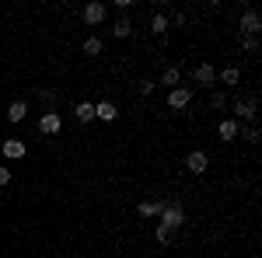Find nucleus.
Instances as JSON below:
<instances>
[{
	"label": "nucleus",
	"mask_w": 262,
	"mask_h": 258,
	"mask_svg": "<svg viewBox=\"0 0 262 258\" xmlns=\"http://www.w3.org/2000/svg\"><path fill=\"white\" fill-rule=\"evenodd\" d=\"M154 238H158V244H171V241H175V230L164 227V223H158V227H154Z\"/></svg>",
	"instance_id": "f3484780"
},
{
	"label": "nucleus",
	"mask_w": 262,
	"mask_h": 258,
	"mask_svg": "<svg viewBox=\"0 0 262 258\" xmlns=\"http://www.w3.org/2000/svg\"><path fill=\"white\" fill-rule=\"evenodd\" d=\"M234 115L238 119H248V122H255V98H245L234 105Z\"/></svg>",
	"instance_id": "f8f14e48"
},
{
	"label": "nucleus",
	"mask_w": 262,
	"mask_h": 258,
	"mask_svg": "<svg viewBox=\"0 0 262 258\" xmlns=\"http://www.w3.org/2000/svg\"><path fill=\"white\" fill-rule=\"evenodd\" d=\"M164 202H168V199H158V202H154V199H143L137 209H140V217H161Z\"/></svg>",
	"instance_id": "9d476101"
},
{
	"label": "nucleus",
	"mask_w": 262,
	"mask_h": 258,
	"mask_svg": "<svg viewBox=\"0 0 262 258\" xmlns=\"http://www.w3.org/2000/svg\"><path fill=\"white\" fill-rule=\"evenodd\" d=\"M185 168H189V171H192V175H203V171H206V168H210V157H206V154H203V150H192V154H189V157H185Z\"/></svg>",
	"instance_id": "423d86ee"
},
{
	"label": "nucleus",
	"mask_w": 262,
	"mask_h": 258,
	"mask_svg": "<svg viewBox=\"0 0 262 258\" xmlns=\"http://www.w3.org/2000/svg\"><path fill=\"white\" fill-rule=\"evenodd\" d=\"M84 53H88V56H101V39L98 35H91V39L84 42Z\"/></svg>",
	"instance_id": "6ab92c4d"
},
{
	"label": "nucleus",
	"mask_w": 262,
	"mask_h": 258,
	"mask_svg": "<svg viewBox=\"0 0 262 258\" xmlns=\"http://www.w3.org/2000/svg\"><path fill=\"white\" fill-rule=\"evenodd\" d=\"M238 136H242V139H248V143H255V139H259V126L252 122L248 129H238Z\"/></svg>",
	"instance_id": "412c9836"
},
{
	"label": "nucleus",
	"mask_w": 262,
	"mask_h": 258,
	"mask_svg": "<svg viewBox=\"0 0 262 258\" xmlns=\"http://www.w3.org/2000/svg\"><path fill=\"white\" fill-rule=\"evenodd\" d=\"M210 105H213V108H224V105H227V98H224L221 91H213V98H210Z\"/></svg>",
	"instance_id": "5701e85b"
},
{
	"label": "nucleus",
	"mask_w": 262,
	"mask_h": 258,
	"mask_svg": "<svg viewBox=\"0 0 262 258\" xmlns=\"http://www.w3.org/2000/svg\"><path fill=\"white\" fill-rule=\"evenodd\" d=\"M242 45L248 49V53H255V49H259V35H245V39H242Z\"/></svg>",
	"instance_id": "4be33fe9"
},
{
	"label": "nucleus",
	"mask_w": 262,
	"mask_h": 258,
	"mask_svg": "<svg viewBox=\"0 0 262 258\" xmlns=\"http://www.w3.org/2000/svg\"><path fill=\"white\" fill-rule=\"evenodd\" d=\"M154 91V80H140V95H150Z\"/></svg>",
	"instance_id": "b1692460"
},
{
	"label": "nucleus",
	"mask_w": 262,
	"mask_h": 258,
	"mask_svg": "<svg viewBox=\"0 0 262 258\" xmlns=\"http://www.w3.org/2000/svg\"><path fill=\"white\" fill-rule=\"evenodd\" d=\"M238 129H242L238 119H224L221 126H217V136H221L224 143H231V139H238Z\"/></svg>",
	"instance_id": "1a4fd4ad"
},
{
	"label": "nucleus",
	"mask_w": 262,
	"mask_h": 258,
	"mask_svg": "<svg viewBox=\"0 0 262 258\" xmlns=\"http://www.w3.org/2000/svg\"><path fill=\"white\" fill-rule=\"evenodd\" d=\"M242 32H245V35H259V32H262V18H259L255 7H248V11L242 14Z\"/></svg>",
	"instance_id": "20e7f679"
},
{
	"label": "nucleus",
	"mask_w": 262,
	"mask_h": 258,
	"mask_svg": "<svg viewBox=\"0 0 262 258\" xmlns=\"http://www.w3.org/2000/svg\"><path fill=\"white\" fill-rule=\"evenodd\" d=\"M0 150H4V157H7V160H21L25 154H28V147H25L21 139H4V147H0Z\"/></svg>",
	"instance_id": "0eeeda50"
},
{
	"label": "nucleus",
	"mask_w": 262,
	"mask_h": 258,
	"mask_svg": "<svg viewBox=\"0 0 262 258\" xmlns=\"http://www.w3.org/2000/svg\"><path fill=\"white\" fill-rule=\"evenodd\" d=\"M161 223L164 227H171V230H179V227H185V206L182 202H164V209H161Z\"/></svg>",
	"instance_id": "f257e3e1"
},
{
	"label": "nucleus",
	"mask_w": 262,
	"mask_h": 258,
	"mask_svg": "<svg viewBox=\"0 0 262 258\" xmlns=\"http://www.w3.org/2000/svg\"><path fill=\"white\" fill-rule=\"evenodd\" d=\"M179 80H182V70L179 66H168L161 74V84H168V87H179Z\"/></svg>",
	"instance_id": "a211bd4d"
},
{
	"label": "nucleus",
	"mask_w": 262,
	"mask_h": 258,
	"mask_svg": "<svg viewBox=\"0 0 262 258\" xmlns=\"http://www.w3.org/2000/svg\"><path fill=\"white\" fill-rule=\"evenodd\" d=\"M116 115H119V108H116L112 101H98V105H95V119H101V122H112Z\"/></svg>",
	"instance_id": "9b49d317"
},
{
	"label": "nucleus",
	"mask_w": 262,
	"mask_h": 258,
	"mask_svg": "<svg viewBox=\"0 0 262 258\" xmlns=\"http://www.w3.org/2000/svg\"><path fill=\"white\" fill-rule=\"evenodd\" d=\"M39 129L46 133V136H56L63 129V119H60V112H42V119H39Z\"/></svg>",
	"instance_id": "f03ea898"
},
{
	"label": "nucleus",
	"mask_w": 262,
	"mask_h": 258,
	"mask_svg": "<svg viewBox=\"0 0 262 258\" xmlns=\"http://www.w3.org/2000/svg\"><path fill=\"white\" fill-rule=\"evenodd\" d=\"M25 115H28V105H25V101H14V105L7 108V119L11 122H25Z\"/></svg>",
	"instance_id": "4468645a"
},
{
	"label": "nucleus",
	"mask_w": 262,
	"mask_h": 258,
	"mask_svg": "<svg viewBox=\"0 0 262 258\" xmlns=\"http://www.w3.org/2000/svg\"><path fill=\"white\" fill-rule=\"evenodd\" d=\"M11 181V168H0V185H7Z\"/></svg>",
	"instance_id": "393cba45"
},
{
	"label": "nucleus",
	"mask_w": 262,
	"mask_h": 258,
	"mask_svg": "<svg viewBox=\"0 0 262 258\" xmlns=\"http://www.w3.org/2000/svg\"><path fill=\"white\" fill-rule=\"evenodd\" d=\"M189 101H192V91H189V87H171V91H168V108H175V112L185 108Z\"/></svg>",
	"instance_id": "39448f33"
},
{
	"label": "nucleus",
	"mask_w": 262,
	"mask_h": 258,
	"mask_svg": "<svg viewBox=\"0 0 262 258\" xmlns=\"http://www.w3.org/2000/svg\"><path fill=\"white\" fill-rule=\"evenodd\" d=\"M150 28H154V35H164V32L171 28V21H168V14H161V11H154V18H150Z\"/></svg>",
	"instance_id": "ddd939ff"
},
{
	"label": "nucleus",
	"mask_w": 262,
	"mask_h": 258,
	"mask_svg": "<svg viewBox=\"0 0 262 258\" xmlns=\"http://www.w3.org/2000/svg\"><path fill=\"white\" fill-rule=\"evenodd\" d=\"M74 115H77L81 122H91L95 119V105H91V101H81V105L74 108Z\"/></svg>",
	"instance_id": "dca6fc26"
},
{
	"label": "nucleus",
	"mask_w": 262,
	"mask_h": 258,
	"mask_svg": "<svg viewBox=\"0 0 262 258\" xmlns=\"http://www.w3.org/2000/svg\"><path fill=\"white\" fill-rule=\"evenodd\" d=\"M112 35H116V39H129V35H133V25H129V18H119V21H116Z\"/></svg>",
	"instance_id": "2eb2a0df"
},
{
	"label": "nucleus",
	"mask_w": 262,
	"mask_h": 258,
	"mask_svg": "<svg viewBox=\"0 0 262 258\" xmlns=\"http://www.w3.org/2000/svg\"><path fill=\"white\" fill-rule=\"evenodd\" d=\"M217 77H221L224 84H238V80H242V74H238V70H234V66H227V70H221V74H217Z\"/></svg>",
	"instance_id": "aec40b11"
},
{
	"label": "nucleus",
	"mask_w": 262,
	"mask_h": 258,
	"mask_svg": "<svg viewBox=\"0 0 262 258\" xmlns=\"http://www.w3.org/2000/svg\"><path fill=\"white\" fill-rule=\"evenodd\" d=\"M105 14H108V7H105V4H98V0H91V4L81 11V18L88 21V25H101V21H105Z\"/></svg>",
	"instance_id": "7ed1b4c3"
},
{
	"label": "nucleus",
	"mask_w": 262,
	"mask_h": 258,
	"mask_svg": "<svg viewBox=\"0 0 262 258\" xmlns=\"http://www.w3.org/2000/svg\"><path fill=\"white\" fill-rule=\"evenodd\" d=\"M192 77H196V84H203V87H213V80H217V70H213L210 63H200Z\"/></svg>",
	"instance_id": "6e6552de"
}]
</instances>
